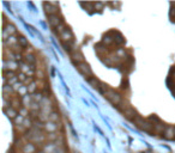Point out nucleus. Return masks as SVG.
<instances>
[{
	"label": "nucleus",
	"mask_w": 175,
	"mask_h": 153,
	"mask_svg": "<svg viewBox=\"0 0 175 153\" xmlns=\"http://www.w3.org/2000/svg\"><path fill=\"white\" fill-rule=\"evenodd\" d=\"M133 123H134V126L137 128H139L141 130L149 133L150 135H153V124L148 119L142 117L141 115H137V117L133 120Z\"/></svg>",
	"instance_id": "1"
},
{
	"label": "nucleus",
	"mask_w": 175,
	"mask_h": 153,
	"mask_svg": "<svg viewBox=\"0 0 175 153\" xmlns=\"http://www.w3.org/2000/svg\"><path fill=\"white\" fill-rule=\"evenodd\" d=\"M103 96H104V97H106L114 107H116V108H119V107L121 105V103L124 102V99H122V97H121V94H120L119 92H116L115 90L110 89V87H108V89L106 90V92L103 93Z\"/></svg>",
	"instance_id": "2"
},
{
	"label": "nucleus",
	"mask_w": 175,
	"mask_h": 153,
	"mask_svg": "<svg viewBox=\"0 0 175 153\" xmlns=\"http://www.w3.org/2000/svg\"><path fill=\"white\" fill-rule=\"evenodd\" d=\"M121 112H122V115H124V117L125 119H127V120H130V121H133L136 117H137V111L128 104V103H125V102H122L121 103V105L118 108Z\"/></svg>",
	"instance_id": "3"
},
{
	"label": "nucleus",
	"mask_w": 175,
	"mask_h": 153,
	"mask_svg": "<svg viewBox=\"0 0 175 153\" xmlns=\"http://www.w3.org/2000/svg\"><path fill=\"white\" fill-rule=\"evenodd\" d=\"M77 69L79 71V73H82V74L85 76V79H89V78H91V76H94L90 65L88 64V62H85V61L82 62V64H79V65L77 66Z\"/></svg>",
	"instance_id": "4"
},
{
	"label": "nucleus",
	"mask_w": 175,
	"mask_h": 153,
	"mask_svg": "<svg viewBox=\"0 0 175 153\" xmlns=\"http://www.w3.org/2000/svg\"><path fill=\"white\" fill-rule=\"evenodd\" d=\"M44 12L47 16L59 14V4L58 3H43Z\"/></svg>",
	"instance_id": "5"
},
{
	"label": "nucleus",
	"mask_w": 175,
	"mask_h": 153,
	"mask_svg": "<svg viewBox=\"0 0 175 153\" xmlns=\"http://www.w3.org/2000/svg\"><path fill=\"white\" fill-rule=\"evenodd\" d=\"M48 23H49V25L52 28L55 30L58 26H60L65 22H64V18L60 14H53V16H48Z\"/></svg>",
	"instance_id": "6"
},
{
	"label": "nucleus",
	"mask_w": 175,
	"mask_h": 153,
	"mask_svg": "<svg viewBox=\"0 0 175 153\" xmlns=\"http://www.w3.org/2000/svg\"><path fill=\"white\" fill-rule=\"evenodd\" d=\"M59 38H60V41H61V43H68V42H76V40H75V35H73V32H72V30L70 29V26L59 36Z\"/></svg>",
	"instance_id": "7"
},
{
	"label": "nucleus",
	"mask_w": 175,
	"mask_h": 153,
	"mask_svg": "<svg viewBox=\"0 0 175 153\" xmlns=\"http://www.w3.org/2000/svg\"><path fill=\"white\" fill-rule=\"evenodd\" d=\"M70 56H71V61L73 62V65L77 67L79 64L84 62V55L83 53L79 50V49H75L71 54H70Z\"/></svg>",
	"instance_id": "8"
},
{
	"label": "nucleus",
	"mask_w": 175,
	"mask_h": 153,
	"mask_svg": "<svg viewBox=\"0 0 175 153\" xmlns=\"http://www.w3.org/2000/svg\"><path fill=\"white\" fill-rule=\"evenodd\" d=\"M23 61H24L25 64H28L29 66L35 67V65L37 64V57L35 56V54L31 53V51H25V53L23 54ZM35 68H36V67H35Z\"/></svg>",
	"instance_id": "9"
},
{
	"label": "nucleus",
	"mask_w": 175,
	"mask_h": 153,
	"mask_svg": "<svg viewBox=\"0 0 175 153\" xmlns=\"http://www.w3.org/2000/svg\"><path fill=\"white\" fill-rule=\"evenodd\" d=\"M10 104H11V107H12L13 109H16V110H21V109L23 108V104H22V98L19 97V96H17V94H14L13 97L11 98Z\"/></svg>",
	"instance_id": "10"
},
{
	"label": "nucleus",
	"mask_w": 175,
	"mask_h": 153,
	"mask_svg": "<svg viewBox=\"0 0 175 153\" xmlns=\"http://www.w3.org/2000/svg\"><path fill=\"white\" fill-rule=\"evenodd\" d=\"M37 152H39V147L36 145H34L32 142H27L21 151V153H37Z\"/></svg>",
	"instance_id": "11"
},
{
	"label": "nucleus",
	"mask_w": 175,
	"mask_h": 153,
	"mask_svg": "<svg viewBox=\"0 0 175 153\" xmlns=\"http://www.w3.org/2000/svg\"><path fill=\"white\" fill-rule=\"evenodd\" d=\"M162 137L166 140H173V139H175V127L167 126V128H166V130H164Z\"/></svg>",
	"instance_id": "12"
},
{
	"label": "nucleus",
	"mask_w": 175,
	"mask_h": 153,
	"mask_svg": "<svg viewBox=\"0 0 175 153\" xmlns=\"http://www.w3.org/2000/svg\"><path fill=\"white\" fill-rule=\"evenodd\" d=\"M17 42H18V46L23 49V50H28L29 47V41H28V38L23 35H18L17 36Z\"/></svg>",
	"instance_id": "13"
},
{
	"label": "nucleus",
	"mask_w": 175,
	"mask_h": 153,
	"mask_svg": "<svg viewBox=\"0 0 175 153\" xmlns=\"http://www.w3.org/2000/svg\"><path fill=\"white\" fill-rule=\"evenodd\" d=\"M4 109V112L7 115V117L9 119H11L12 121L18 116L19 115V112H18V110H16V109H13L12 107H7V108H3Z\"/></svg>",
	"instance_id": "14"
},
{
	"label": "nucleus",
	"mask_w": 175,
	"mask_h": 153,
	"mask_svg": "<svg viewBox=\"0 0 175 153\" xmlns=\"http://www.w3.org/2000/svg\"><path fill=\"white\" fill-rule=\"evenodd\" d=\"M18 69V65H17L16 61H4V68L3 71H17Z\"/></svg>",
	"instance_id": "15"
},
{
	"label": "nucleus",
	"mask_w": 175,
	"mask_h": 153,
	"mask_svg": "<svg viewBox=\"0 0 175 153\" xmlns=\"http://www.w3.org/2000/svg\"><path fill=\"white\" fill-rule=\"evenodd\" d=\"M88 80V83H89L94 89H100V86H101V84H102V82L101 80H98L97 78H96V76L94 75V76H91V78H89V79H86Z\"/></svg>",
	"instance_id": "16"
},
{
	"label": "nucleus",
	"mask_w": 175,
	"mask_h": 153,
	"mask_svg": "<svg viewBox=\"0 0 175 153\" xmlns=\"http://www.w3.org/2000/svg\"><path fill=\"white\" fill-rule=\"evenodd\" d=\"M3 94H6V96H10V97H12V96L16 94V92L13 91L12 86H10L9 84H6V85L3 86Z\"/></svg>",
	"instance_id": "17"
},
{
	"label": "nucleus",
	"mask_w": 175,
	"mask_h": 153,
	"mask_svg": "<svg viewBox=\"0 0 175 153\" xmlns=\"http://www.w3.org/2000/svg\"><path fill=\"white\" fill-rule=\"evenodd\" d=\"M49 121L50 122H54V123H58L59 121H60V115H59V112L58 111H52L50 114H49Z\"/></svg>",
	"instance_id": "18"
},
{
	"label": "nucleus",
	"mask_w": 175,
	"mask_h": 153,
	"mask_svg": "<svg viewBox=\"0 0 175 153\" xmlns=\"http://www.w3.org/2000/svg\"><path fill=\"white\" fill-rule=\"evenodd\" d=\"M121 89H122V90L128 89V79H127V78L122 79V82H121Z\"/></svg>",
	"instance_id": "19"
}]
</instances>
